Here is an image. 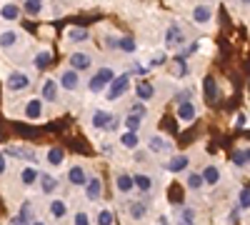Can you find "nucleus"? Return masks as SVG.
<instances>
[{"label":"nucleus","mask_w":250,"mask_h":225,"mask_svg":"<svg viewBox=\"0 0 250 225\" xmlns=\"http://www.w3.org/2000/svg\"><path fill=\"white\" fill-rule=\"evenodd\" d=\"M115 80V70L113 68H108V65H103V68H98V73L88 80V90L90 93H103L110 83Z\"/></svg>","instance_id":"f257e3e1"},{"label":"nucleus","mask_w":250,"mask_h":225,"mask_svg":"<svg viewBox=\"0 0 250 225\" xmlns=\"http://www.w3.org/2000/svg\"><path fill=\"white\" fill-rule=\"evenodd\" d=\"M120 40H123V38H115V35H105V45H108L110 50H115V48H120Z\"/></svg>","instance_id":"79ce46f5"},{"label":"nucleus","mask_w":250,"mask_h":225,"mask_svg":"<svg viewBox=\"0 0 250 225\" xmlns=\"http://www.w3.org/2000/svg\"><path fill=\"white\" fill-rule=\"evenodd\" d=\"M88 180H90V175L85 173V168H83V165H73L68 170V183H70V185H83V188H85Z\"/></svg>","instance_id":"1a4fd4ad"},{"label":"nucleus","mask_w":250,"mask_h":225,"mask_svg":"<svg viewBox=\"0 0 250 225\" xmlns=\"http://www.w3.org/2000/svg\"><path fill=\"white\" fill-rule=\"evenodd\" d=\"M133 178H135V188H138L143 195H148V193L153 190V178H150V175H145V173H135Z\"/></svg>","instance_id":"5701e85b"},{"label":"nucleus","mask_w":250,"mask_h":225,"mask_svg":"<svg viewBox=\"0 0 250 225\" xmlns=\"http://www.w3.org/2000/svg\"><path fill=\"white\" fill-rule=\"evenodd\" d=\"M103 153H105V155H113V143H110V145H103Z\"/></svg>","instance_id":"a18cd8bd"},{"label":"nucleus","mask_w":250,"mask_h":225,"mask_svg":"<svg viewBox=\"0 0 250 225\" xmlns=\"http://www.w3.org/2000/svg\"><path fill=\"white\" fill-rule=\"evenodd\" d=\"M203 95H205L208 103H215V100H218V85H215V80L210 75L203 78Z\"/></svg>","instance_id":"6ab92c4d"},{"label":"nucleus","mask_w":250,"mask_h":225,"mask_svg":"<svg viewBox=\"0 0 250 225\" xmlns=\"http://www.w3.org/2000/svg\"><path fill=\"white\" fill-rule=\"evenodd\" d=\"M30 3H40V0H30Z\"/></svg>","instance_id":"8fccbe9b"},{"label":"nucleus","mask_w":250,"mask_h":225,"mask_svg":"<svg viewBox=\"0 0 250 225\" xmlns=\"http://www.w3.org/2000/svg\"><path fill=\"white\" fill-rule=\"evenodd\" d=\"M62 160H65V150H62V148H50L45 153V163H48V165H53V168L62 165Z\"/></svg>","instance_id":"393cba45"},{"label":"nucleus","mask_w":250,"mask_h":225,"mask_svg":"<svg viewBox=\"0 0 250 225\" xmlns=\"http://www.w3.org/2000/svg\"><path fill=\"white\" fill-rule=\"evenodd\" d=\"M175 115H178L180 123H185V125H188V123H193L195 115H198V110H195V105H193V100H190V103H180Z\"/></svg>","instance_id":"2eb2a0df"},{"label":"nucleus","mask_w":250,"mask_h":225,"mask_svg":"<svg viewBox=\"0 0 250 225\" xmlns=\"http://www.w3.org/2000/svg\"><path fill=\"white\" fill-rule=\"evenodd\" d=\"M0 173H3V175L8 173V153L5 150H3V158H0Z\"/></svg>","instance_id":"c03bdc74"},{"label":"nucleus","mask_w":250,"mask_h":225,"mask_svg":"<svg viewBox=\"0 0 250 225\" xmlns=\"http://www.w3.org/2000/svg\"><path fill=\"white\" fill-rule=\"evenodd\" d=\"M50 63H53V53H50V50H40V53L35 55V68H38V70H45Z\"/></svg>","instance_id":"c756f323"},{"label":"nucleus","mask_w":250,"mask_h":225,"mask_svg":"<svg viewBox=\"0 0 250 225\" xmlns=\"http://www.w3.org/2000/svg\"><path fill=\"white\" fill-rule=\"evenodd\" d=\"M188 73H190V70H188V65H185V58L178 55V58H175V75H178V78H185Z\"/></svg>","instance_id":"c9c22d12"},{"label":"nucleus","mask_w":250,"mask_h":225,"mask_svg":"<svg viewBox=\"0 0 250 225\" xmlns=\"http://www.w3.org/2000/svg\"><path fill=\"white\" fill-rule=\"evenodd\" d=\"M20 18V8L15 3H5L3 5V20H18Z\"/></svg>","instance_id":"473e14b6"},{"label":"nucleus","mask_w":250,"mask_h":225,"mask_svg":"<svg viewBox=\"0 0 250 225\" xmlns=\"http://www.w3.org/2000/svg\"><path fill=\"white\" fill-rule=\"evenodd\" d=\"M15 43H18V33L15 30H3V35H0V45H3V50H10Z\"/></svg>","instance_id":"7c9ffc66"},{"label":"nucleus","mask_w":250,"mask_h":225,"mask_svg":"<svg viewBox=\"0 0 250 225\" xmlns=\"http://www.w3.org/2000/svg\"><path fill=\"white\" fill-rule=\"evenodd\" d=\"M175 223H178V225H195V223H198V215H195L193 208H180Z\"/></svg>","instance_id":"b1692460"},{"label":"nucleus","mask_w":250,"mask_h":225,"mask_svg":"<svg viewBox=\"0 0 250 225\" xmlns=\"http://www.w3.org/2000/svg\"><path fill=\"white\" fill-rule=\"evenodd\" d=\"M183 40H185V33L180 30V25H170L168 28V33H165V45H168V48H175V45H180L183 43Z\"/></svg>","instance_id":"f3484780"},{"label":"nucleus","mask_w":250,"mask_h":225,"mask_svg":"<svg viewBox=\"0 0 250 225\" xmlns=\"http://www.w3.org/2000/svg\"><path fill=\"white\" fill-rule=\"evenodd\" d=\"M60 85L65 88L68 93H75L78 85H80V75H78V70H73V68L62 70V75H60Z\"/></svg>","instance_id":"0eeeda50"},{"label":"nucleus","mask_w":250,"mask_h":225,"mask_svg":"<svg viewBox=\"0 0 250 225\" xmlns=\"http://www.w3.org/2000/svg\"><path fill=\"white\" fill-rule=\"evenodd\" d=\"M120 50H123V53H133V50H135V40H133V38H123V40H120Z\"/></svg>","instance_id":"e433bc0d"},{"label":"nucleus","mask_w":250,"mask_h":225,"mask_svg":"<svg viewBox=\"0 0 250 225\" xmlns=\"http://www.w3.org/2000/svg\"><path fill=\"white\" fill-rule=\"evenodd\" d=\"M35 225H45V223H40V220H38V223H35Z\"/></svg>","instance_id":"09e8293b"},{"label":"nucleus","mask_w":250,"mask_h":225,"mask_svg":"<svg viewBox=\"0 0 250 225\" xmlns=\"http://www.w3.org/2000/svg\"><path fill=\"white\" fill-rule=\"evenodd\" d=\"M5 88H8V93H20V90L30 88V78H28L23 70H13V73L5 78Z\"/></svg>","instance_id":"7ed1b4c3"},{"label":"nucleus","mask_w":250,"mask_h":225,"mask_svg":"<svg viewBox=\"0 0 250 225\" xmlns=\"http://www.w3.org/2000/svg\"><path fill=\"white\" fill-rule=\"evenodd\" d=\"M115 188L120 195H130L135 190V178L130 173H118L115 175Z\"/></svg>","instance_id":"423d86ee"},{"label":"nucleus","mask_w":250,"mask_h":225,"mask_svg":"<svg viewBox=\"0 0 250 225\" xmlns=\"http://www.w3.org/2000/svg\"><path fill=\"white\" fill-rule=\"evenodd\" d=\"M48 213H50L53 220H62V218L68 215V203L60 200V198H53V200L48 203Z\"/></svg>","instance_id":"6e6552de"},{"label":"nucleus","mask_w":250,"mask_h":225,"mask_svg":"<svg viewBox=\"0 0 250 225\" xmlns=\"http://www.w3.org/2000/svg\"><path fill=\"white\" fill-rule=\"evenodd\" d=\"M130 113H135V115H140V118H145L148 115V108L143 105V100H138V103H133V108H130Z\"/></svg>","instance_id":"4c0bfd02"},{"label":"nucleus","mask_w":250,"mask_h":225,"mask_svg":"<svg viewBox=\"0 0 250 225\" xmlns=\"http://www.w3.org/2000/svg\"><path fill=\"white\" fill-rule=\"evenodd\" d=\"M190 98H193V93H190V90H178V95H175L178 105H180V103H190Z\"/></svg>","instance_id":"ea45409f"},{"label":"nucleus","mask_w":250,"mask_h":225,"mask_svg":"<svg viewBox=\"0 0 250 225\" xmlns=\"http://www.w3.org/2000/svg\"><path fill=\"white\" fill-rule=\"evenodd\" d=\"M75 225H90V218H88L85 210H78L75 213Z\"/></svg>","instance_id":"58836bf2"},{"label":"nucleus","mask_w":250,"mask_h":225,"mask_svg":"<svg viewBox=\"0 0 250 225\" xmlns=\"http://www.w3.org/2000/svg\"><path fill=\"white\" fill-rule=\"evenodd\" d=\"M68 63H70V68L73 70H90V65H93V58H90V53H83V50H78V53H70V58H68Z\"/></svg>","instance_id":"39448f33"},{"label":"nucleus","mask_w":250,"mask_h":225,"mask_svg":"<svg viewBox=\"0 0 250 225\" xmlns=\"http://www.w3.org/2000/svg\"><path fill=\"white\" fill-rule=\"evenodd\" d=\"M138 143H140L138 130H125V133L120 135V145H123V148H128V150H135V148H138Z\"/></svg>","instance_id":"a878e982"},{"label":"nucleus","mask_w":250,"mask_h":225,"mask_svg":"<svg viewBox=\"0 0 250 225\" xmlns=\"http://www.w3.org/2000/svg\"><path fill=\"white\" fill-rule=\"evenodd\" d=\"M233 160H235V165H245V163H248L245 150H235V153H233Z\"/></svg>","instance_id":"37998d69"},{"label":"nucleus","mask_w":250,"mask_h":225,"mask_svg":"<svg viewBox=\"0 0 250 225\" xmlns=\"http://www.w3.org/2000/svg\"><path fill=\"white\" fill-rule=\"evenodd\" d=\"M210 18H213V8L210 5H195L193 8V20H195L198 25L210 23Z\"/></svg>","instance_id":"aec40b11"},{"label":"nucleus","mask_w":250,"mask_h":225,"mask_svg":"<svg viewBox=\"0 0 250 225\" xmlns=\"http://www.w3.org/2000/svg\"><path fill=\"white\" fill-rule=\"evenodd\" d=\"M185 185L190 188L193 193H198V190H200V188L205 185V180H203V173H190V175L185 178Z\"/></svg>","instance_id":"c85d7f7f"},{"label":"nucleus","mask_w":250,"mask_h":225,"mask_svg":"<svg viewBox=\"0 0 250 225\" xmlns=\"http://www.w3.org/2000/svg\"><path fill=\"white\" fill-rule=\"evenodd\" d=\"M95 223L98 225H113V210L110 208H100L98 215H95Z\"/></svg>","instance_id":"2f4dec72"},{"label":"nucleus","mask_w":250,"mask_h":225,"mask_svg":"<svg viewBox=\"0 0 250 225\" xmlns=\"http://www.w3.org/2000/svg\"><path fill=\"white\" fill-rule=\"evenodd\" d=\"M240 3H245V5H250V0H240Z\"/></svg>","instance_id":"de8ad7c7"},{"label":"nucleus","mask_w":250,"mask_h":225,"mask_svg":"<svg viewBox=\"0 0 250 225\" xmlns=\"http://www.w3.org/2000/svg\"><path fill=\"white\" fill-rule=\"evenodd\" d=\"M28 120H38L40 115H43V100H38V98H33V100H28L25 103V113H23Z\"/></svg>","instance_id":"412c9836"},{"label":"nucleus","mask_w":250,"mask_h":225,"mask_svg":"<svg viewBox=\"0 0 250 225\" xmlns=\"http://www.w3.org/2000/svg\"><path fill=\"white\" fill-rule=\"evenodd\" d=\"M148 150H150L153 155H170V153H173V143L165 140V138H160V135H153V138L148 140Z\"/></svg>","instance_id":"20e7f679"},{"label":"nucleus","mask_w":250,"mask_h":225,"mask_svg":"<svg viewBox=\"0 0 250 225\" xmlns=\"http://www.w3.org/2000/svg\"><path fill=\"white\" fill-rule=\"evenodd\" d=\"M203 180H205V185H218L220 168H218V165H205V168H203Z\"/></svg>","instance_id":"bb28decb"},{"label":"nucleus","mask_w":250,"mask_h":225,"mask_svg":"<svg viewBox=\"0 0 250 225\" xmlns=\"http://www.w3.org/2000/svg\"><path fill=\"white\" fill-rule=\"evenodd\" d=\"M113 120H115L113 113H108V110H95V113H93V120H90V125L98 128V130H105Z\"/></svg>","instance_id":"ddd939ff"},{"label":"nucleus","mask_w":250,"mask_h":225,"mask_svg":"<svg viewBox=\"0 0 250 225\" xmlns=\"http://www.w3.org/2000/svg\"><path fill=\"white\" fill-rule=\"evenodd\" d=\"M145 213H148V203H145V200H130L128 203V215L133 220H143Z\"/></svg>","instance_id":"a211bd4d"},{"label":"nucleus","mask_w":250,"mask_h":225,"mask_svg":"<svg viewBox=\"0 0 250 225\" xmlns=\"http://www.w3.org/2000/svg\"><path fill=\"white\" fill-rule=\"evenodd\" d=\"M188 165H190V158L188 155H170V160L165 163V170L168 173H183Z\"/></svg>","instance_id":"f8f14e48"},{"label":"nucleus","mask_w":250,"mask_h":225,"mask_svg":"<svg viewBox=\"0 0 250 225\" xmlns=\"http://www.w3.org/2000/svg\"><path fill=\"white\" fill-rule=\"evenodd\" d=\"M55 190H58V178L53 173H43V175H40V193L50 195Z\"/></svg>","instance_id":"4be33fe9"},{"label":"nucleus","mask_w":250,"mask_h":225,"mask_svg":"<svg viewBox=\"0 0 250 225\" xmlns=\"http://www.w3.org/2000/svg\"><path fill=\"white\" fill-rule=\"evenodd\" d=\"M140 123H143V118L135 115V113H128V115H125V128H128V130H138Z\"/></svg>","instance_id":"72a5a7b5"},{"label":"nucleus","mask_w":250,"mask_h":225,"mask_svg":"<svg viewBox=\"0 0 250 225\" xmlns=\"http://www.w3.org/2000/svg\"><path fill=\"white\" fill-rule=\"evenodd\" d=\"M238 205H240L243 210L250 208V188H240V193H238Z\"/></svg>","instance_id":"f704fd0d"},{"label":"nucleus","mask_w":250,"mask_h":225,"mask_svg":"<svg viewBox=\"0 0 250 225\" xmlns=\"http://www.w3.org/2000/svg\"><path fill=\"white\" fill-rule=\"evenodd\" d=\"M40 3H30V0H25V13H30V15H40Z\"/></svg>","instance_id":"a19ab883"},{"label":"nucleus","mask_w":250,"mask_h":225,"mask_svg":"<svg viewBox=\"0 0 250 225\" xmlns=\"http://www.w3.org/2000/svg\"><path fill=\"white\" fill-rule=\"evenodd\" d=\"M65 38H68V43H85V40H90V33L83 28H70L65 33Z\"/></svg>","instance_id":"cd10ccee"},{"label":"nucleus","mask_w":250,"mask_h":225,"mask_svg":"<svg viewBox=\"0 0 250 225\" xmlns=\"http://www.w3.org/2000/svg\"><path fill=\"white\" fill-rule=\"evenodd\" d=\"M40 175L43 173H40L35 165H25L23 170H20V183H23L25 188H30V185H35V183L40 180Z\"/></svg>","instance_id":"4468645a"},{"label":"nucleus","mask_w":250,"mask_h":225,"mask_svg":"<svg viewBox=\"0 0 250 225\" xmlns=\"http://www.w3.org/2000/svg\"><path fill=\"white\" fill-rule=\"evenodd\" d=\"M128 85H130V73H123V75H118L113 83L108 85V93H105V98L108 100H120L123 95H125V90H128Z\"/></svg>","instance_id":"f03ea898"},{"label":"nucleus","mask_w":250,"mask_h":225,"mask_svg":"<svg viewBox=\"0 0 250 225\" xmlns=\"http://www.w3.org/2000/svg\"><path fill=\"white\" fill-rule=\"evenodd\" d=\"M40 95H43V100H48V103H58V83L53 78H45L43 80V88H40Z\"/></svg>","instance_id":"9d476101"},{"label":"nucleus","mask_w":250,"mask_h":225,"mask_svg":"<svg viewBox=\"0 0 250 225\" xmlns=\"http://www.w3.org/2000/svg\"><path fill=\"white\" fill-rule=\"evenodd\" d=\"M135 95H138V100H153L155 98V85L150 83V80H140V83L135 85Z\"/></svg>","instance_id":"dca6fc26"},{"label":"nucleus","mask_w":250,"mask_h":225,"mask_svg":"<svg viewBox=\"0 0 250 225\" xmlns=\"http://www.w3.org/2000/svg\"><path fill=\"white\" fill-rule=\"evenodd\" d=\"M103 195V180L98 178V175H90V180L85 183V198L93 203V200H98Z\"/></svg>","instance_id":"9b49d317"},{"label":"nucleus","mask_w":250,"mask_h":225,"mask_svg":"<svg viewBox=\"0 0 250 225\" xmlns=\"http://www.w3.org/2000/svg\"><path fill=\"white\" fill-rule=\"evenodd\" d=\"M245 158H248V163H250V148H248V150H245Z\"/></svg>","instance_id":"49530a36"}]
</instances>
